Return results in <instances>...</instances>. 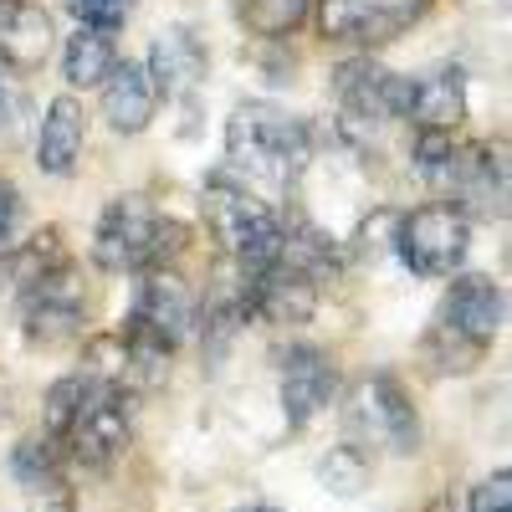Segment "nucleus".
I'll use <instances>...</instances> for the list:
<instances>
[{
	"label": "nucleus",
	"instance_id": "obj_1",
	"mask_svg": "<svg viewBox=\"0 0 512 512\" xmlns=\"http://www.w3.org/2000/svg\"><path fill=\"white\" fill-rule=\"evenodd\" d=\"M313 159L308 123L277 103H241L226 123V175L251 195H292Z\"/></svg>",
	"mask_w": 512,
	"mask_h": 512
},
{
	"label": "nucleus",
	"instance_id": "obj_2",
	"mask_svg": "<svg viewBox=\"0 0 512 512\" xmlns=\"http://www.w3.org/2000/svg\"><path fill=\"white\" fill-rule=\"evenodd\" d=\"M205 210H210V226H216L221 246L236 256L246 272H256V267H267V262H277V256H282V236H287L282 216L262 195H251L246 185H236L231 175L210 180Z\"/></svg>",
	"mask_w": 512,
	"mask_h": 512
},
{
	"label": "nucleus",
	"instance_id": "obj_3",
	"mask_svg": "<svg viewBox=\"0 0 512 512\" xmlns=\"http://www.w3.org/2000/svg\"><path fill=\"white\" fill-rule=\"evenodd\" d=\"M169 236H180V231L169 226L144 195H118V200H108V210L98 216L93 262L103 272H144V267H159V256L169 251L164 246Z\"/></svg>",
	"mask_w": 512,
	"mask_h": 512
},
{
	"label": "nucleus",
	"instance_id": "obj_4",
	"mask_svg": "<svg viewBox=\"0 0 512 512\" xmlns=\"http://www.w3.org/2000/svg\"><path fill=\"white\" fill-rule=\"evenodd\" d=\"M395 246L415 277H451L466 262V246H472V216L456 200H431L400 221Z\"/></svg>",
	"mask_w": 512,
	"mask_h": 512
},
{
	"label": "nucleus",
	"instance_id": "obj_5",
	"mask_svg": "<svg viewBox=\"0 0 512 512\" xmlns=\"http://www.w3.org/2000/svg\"><path fill=\"white\" fill-rule=\"evenodd\" d=\"M134 436V410H128V390L113 379L93 374V390L82 400V410L72 415V425L62 431V446L82 461V466H113Z\"/></svg>",
	"mask_w": 512,
	"mask_h": 512
},
{
	"label": "nucleus",
	"instance_id": "obj_6",
	"mask_svg": "<svg viewBox=\"0 0 512 512\" xmlns=\"http://www.w3.org/2000/svg\"><path fill=\"white\" fill-rule=\"evenodd\" d=\"M26 338L31 344H62L82 328V277L72 262H41L26 282Z\"/></svg>",
	"mask_w": 512,
	"mask_h": 512
},
{
	"label": "nucleus",
	"instance_id": "obj_7",
	"mask_svg": "<svg viewBox=\"0 0 512 512\" xmlns=\"http://www.w3.org/2000/svg\"><path fill=\"white\" fill-rule=\"evenodd\" d=\"M431 0H318V31L328 41H354V47H384L405 26L425 16Z\"/></svg>",
	"mask_w": 512,
	"mask_h": 512
},
{
	"label": "nucleus",
	"instance_id": "obj_8",
	"mask_svg": "<svg viewBox=\"0 0 512 512\" xmlns=\"http://www.w3.org/2000/svg\"><path fill=\"white\" fill-rule=\"evenodd\" d=\"M241 308L262 323L297 328L318 313V277H308L303 267H292L287 256H277V262L251 272V287L241 292Z\"/></svg>",
	"mask_w": 512,
	"mask_h": 512
},
{
	"label": "nucleus",
	"instance_id": "obj_9",
	"mask_svg": "<svg viewBox=\"0 0 512 512\" xmlns=\"http://www.w3.org/2000/svg\"><path fill=\"white\" fill-rule=\"evenodd\" d=\"M354 425H364L369 441H384L395 456H415L420 451V415H415L410 390H405L395 374H369L359 384Z\"/></svg>",
	"mask_w": 512,
	"mask_h": 512
},
{
	"label": "nucleus",
	"instance_id": "obj_10",
	"mask_svg": "<svg viewBox=\"0 0 512 512\" xmlns=\"http://www.w3.org/2000/svg\"><path fill=\"white\" fill-rule=\"evenodd\" d=\"M502 313H507V303H502V282L487 277V272H466V277H456L451 292H446V313H441V323H446L451 338H461V344L477 354V349H487L492 338H497Z\"/></svg>",
	"mask_w": 512,
	"mask_h": 512
},
{
	"label": "nucleus",
	"instance_id": "obj_11",
	"mask_svg": "<svg viewBox=\"0 0 512 512\" xmlns=\"http://www.w3.org/2000/svg\"><path fill=\"white\" fill-rule=\"evenodd\" d=\"M333 390H338V369H333V359L323 349L297 344V349L282 354V415H287L292 431L313 425L328 410Z\"/></svg>",
	"mask_w": 512,
	"mask_h": 512
},
{
	"label": "nucleus",
	"instance_id": "obj_12",
	"mask_svg": "<svg viewBox=\"0 0 512 512\" xmlns=\"http://www.w3.org/2000/svg\"><path fill=\"white\" fill-rule=\"evenodd\" d=\"M128 323L149 328L154 338L180 349V338L195 328V292L185 287L180 272H164V267H144V282H139V297H134V313Z\"/></svg>",
	"mask_w": 512,
	"mask_h": 512
},
{
	"label": "nucleus",
	"instance_id": "obj_13",
	"mask_svg": "<svg viewBox=\"0 0 512 512\" xmlns=\"http://www.w3.org/2000/svg\"><path fill=\"white\" fill-rule=\"evenodd\" d=\"M82 144H88V113H82V103L72 93L52 98L47 113H41V128H36V164H41V175H52V180L77 175Z\"/></svg>",
	"mask_w": 512,
	"mask_h": 512
},
{
	"label": "nucleus",
	"instance_id": "obj_14",
	"mask_svg": "<svg viewBox=\"0 0 512 512\" xmlns=\"http://www.w3.org/2000/svg\"><path fill=\"white\" fill-rule=\"evenodd\" d=\"M159 113V88L144 62H118L103 82V123L113 128V134H144V128L154 123Z\"/></svg>",
	"mask_w": 512,
	"mask_h": 512
},
{
	"label": "nucleus",
	"instance_id": "obj_15",
	"mask_svg": "<svg viewBox=\"0 0 512 512\" xmlns=\"http://www.w3.org/2000/svg\"><path fill=\"white\" fill-rule=\"evenodd\" d=\"M205 41L190 31V26H169L154 36V52H149V77H154V88L159 98H180L190 88H200L205 82Z\"/></svg>",
	"mask_w": 512,
	"mask_h": 512
},
{
	"label": "nucleus",
	"instance_id": "obj_16",
	"mask_svg": "<svg viewBox=\"0 0 512 512\" xmlns=\"http://www.w3.org/2000/svg\"><path fill=\"white\" fill-rule=\"evenodd\" d=\"M52 16L36 0H0V62L6 67H36L52 52Z\"/></svg>",
	"mask_w": 512,
	"mask_h": 512
},
{
	"label": "nucleus",
	"instance_id": "obj_17",
	"mask_svg": "<svg viewBox=\"0 0 512 512\" xmlns=\"http://www.w3.org/2000/svg\"><path fill=\"white\" fill-rule=\"evenodd\" d=\"M333 93L354 123H390V67L374 57H349L333 67Z\"/></svg>",
	"mask_w": 512,
	"mask_h": 512
},
{
	"label": "nucleus",
	"instance_id": "obj_18",
	"mask_svg": "<svg viewBox=\"0 0 512 512\" xmlns=\"http://www.w3.org/2000/svg\"><path fill=\"white\" fill-rule=\"evenodd\" d=\"M456 205H472L477 216L502 221L507 216V169L502 154H492L487 144L477 149H461V169H456Z\"/></svg>",
	"mask_w": 512,
	"mask_h": 512
},
{
	"label": "nucleus",
	"instance_id": "obj_19",
	"mask_svg": "<svg viewBox=\"0 0 512 512\" xmlns=\"http://www.w3.org/2000/svg\"><path fill=\"white\" fill-rule=\"evenodd\" d=\"M461 118H466V77L456 67H441L431 77H415V108H410L415 128H441V134H456Z\"/></svg>",
	"mask_w": 512,
	"mask_h": 512
},
{
	"label": "nucleus",
	"instance_id": "obj_20",
	"mask_svg": "<svg viewBox=\"0 0 512 512\" xmlns=\"http://www.w3.org/2000/svg\"><path fill=\"white\" fill-rule=\"evenodd\" d=\"M118 67V47H113V31H93V26H77L62 47V77L72 88H103L108 72Z\"/></svg>",
	"mask_w": 512,
	"mask_h": 512
},
{
	"label": "nucleus",
	"instance_id": "obj_21",
	"mask_svg": "<svg viewBox=\"0 0 512 512\" xmlns=\"http://www.w3.org/2000/svg\"><path fill=\"white\" fill-rule=\"evenodd\" d=\"M11 477L31 492V497H62L67 492V472H62V451L52 436H26L11 451Z\"/></svg>",
	"mask_w": 512,
	"mask_h": 512
},
{
	"label": "nucleus",
	"instance_id": "obj_22",
	"mask_svg": "<svg viewBox=\"0 0 512 512\" xmlns=\"http://www.w3.org/2000/svg\"><path fill=\"white\" fill-rule=\"evenodd\" d=\"M456 169H461V149L451 134L441 128H415V175L436 190H451L456 185Z\"/></svg>",
	"mask_w": 512,
	"mask_h": 512
},
{
	"label": "nucleus",
	"instance_id": "obj_23",
	"mask_svg": "<svg viewBox=\"0 0 512 512\" xmlns=\"http://www.w3.org/2000/svg\"><path fill=\"white\" fill-rule=\"evenodd\" d=\"M318 482L333 492V497H359L369 487V456L359 446H333L323 461H318Z\"/></svg>",
	"mask_w": 512,
	"mask_h": 512
},
{
	"label": "nucleus",
	"instance_id": "obj_24",
	"mask_svg": "<svg viewBox=\"0 0 512 512\" xmlns=\"http://www.w3.org/2000/svg\"><path fill=\"white\" fill-rule=\"evenodd\" d=\"M303 6L308 0H246V16H251L256 31L282 36V31H292L297 21H303Z\"/></svg>",
	"mask_w": 512,
	"mask_h": 512
},
{
	"label": "nucleus",
	"instance_id": "obj_25",
	"mask_svg": "<svg viewBox=\"0 0 512 512\" xmlns=\"http://www.w3.org/2000/svg\"><path fill=\"white\" fill-rule=\"evenodd\" d=\"M26 123V88L16 82V67L0 62V144H11Z\"/></svg>",
	"mask_w": 512,
	"mask_h": 512
},
{
	"label": "nucleus",
	"instance_id": "obj_26",
	"mask_svg": "<svg viewBox=\"0 0 512 512\" xmlns=\"http://www.w3.org/2000/svg\"><path fill=\"white\" fill-rule=\"evenodd\" d=\"M67 11L77 16V26H93V31H118L128 16H134V0H67Z\"/></svg>",
	"mask_w": 512,
	"mask_h": 512
},
{
	"label": "nucleus",
	"instance_id": "obj_27",
	"mask_svg": "<svg viewBox=\"0 0 512 512\" xmlns=\"http://www.w3.org/2000/svg\"><path fill=\"white\" fill-rule=\"evenodd\" d=\"M472 512H512V472H507V466H497L492 477L477 482V492H472Z\"/></svg>",
	"mask_w": 512,
	"mask_h": 512
},
{
	"label": "nucleus",
	"instance_id": "obj_28",
	"mask_svg": "<svg viewBox=\"0 0 512 512\" xmlns=\"http://www.w3.org/2000/svg\"><path fill=\"white\" fill-rule=\"evenodd\" d=\"M16 221H21V195H16L11 180H0V251L16 236Z\"/></svg>",
	"mask_w": 512,
	"mask_h": 512
},
{
	"label": "nucleus",
	"instance_id": "obj_29",
	"mask_svg": "<svg viewBox=\"0 0 512 512\" xmlns=\"http://www.w3.org/2000/svg\"><path fill=\"white\" fill-rule=\"evenodd\" d=\"M251 512H272V507H251Z\"/></svg>",
	"mask_w": 512,
	"mask_h": 512
}]
</instances>
